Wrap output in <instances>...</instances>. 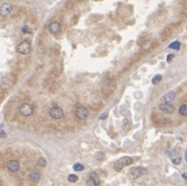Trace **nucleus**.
Listing matches in <instances>:
<instances>
[{"label":"nucleus","instance_id":"ddd939ff","mask_svg":"<svg viewBox=\"0 0 187 186\" xmlns=\"http://www.w3.org/2000/svg\"><path fill=\"white\" fill-rule=\"evenodd\" d=\"M176 98V93L174 91H168L165 93L164 97H163V99H164V102H172L174 99Z\"/></svg>","mask_w":187,"mask_h":186},{"label":"nucleus","instance_id":"393cba45","mask_svg":"<svg viewBox=\"0 0 187 186\" xmlns=\"http://www.w3.org/2000/svg\"><path fill=\"white\" fill-rule=\"evenodd\" d=\"M182 178H183V180H184L185 182H187V171H186V173H183Z\"/></svg>","mask_w":187,"mask_h":186},{"label":"nucleus","instance_id":"f3484780","mask_svg":"<svg viewBox=\"0 0 187 186\" xmlns=\"http://www.w3.org/2000/svg\"><path fill=\"white\" fill-rule=\"evenodd\" d=\"M168 47H169L170 49L179 50L180 47H181V44H180V42H178V41H175V42H172V44L168 45Z\"/></svg>","mask_w":187,"mask_h":186},{"label":"nucleus","instance_id":"bb28decb","mask_svg":"<svg viewBox=\"0 0 187 186\" xmlns=\"http://www.w3.org/2000/svg\"><path fill=\"white\" fill-rule=\"evenodd\" d=\"M172 58H174V55H167V62H170L172 60Z\"/></svg>","mask_w":187,"mask_h":186},{"label":"nucleus","instance_id":"4468645a","mask_svg":"<svg viewBox=\"0 0 187 186\" xmlns=\"http://www.w3.org/2000/svg\"><path fill=\"white\" fill-rule=\"evenodd\" d=\"M28 178H29V180L32 182H34V183H37L39 180H40V178H41V176H40V173L39 171H32L29 174V176H28Z\"/></svg>","mask_w":187,"mask_h":186},{"label":"nucleus","instance_id":"a878e982","mask_svg":"<svg viewBox=\"0 0 187 186\" xmlns=\"http://www.w3.org/2000/svg\"><path fill=\"white\" fill-rule=\"evenodd\" d=\"M4 137H6V134L3 131H0V138H4Z\"/></svg>","mask_w":187,"mask_h":186},{"label":"nucleus","instance_id":"f257e3e1","mask_svg":"<svg viewBox=\"0 0 187 186\" xmlns=\"http://www.w3.org/2000/svg\"><path fill=\"white\" fill-rule=\"evenodd\" d=\"M30 50H32V45H30V43L28 42V41H26V40H23V41H21V42L17 45V51L23 55H28L30 52Z\"/></svg>","mask_w":187,"mask_h":186},{"label":"nucleus","instance_id":"c85d7f7f","mask_svg":"<svg viewBox=\"0 0 187 186\" xmlns=\"http://www.w3.org/2000/svg\"><path fill=\"white\" fill-rule=\"evenodd\" d=\"M3 126H4V124H0V128H2Z\"/></svg>","mask_w":187,"mask_h":186},{"label":"nucleus","instance_id":"9b49d317","mask_svg":"<svg viewBox=\"0 0 187 186\" xmlns=\"http://www.w3.org/2000/svg\"><path fill=\"white\" fill-rule=\"evenodd\" d=\"M12 12V5L10 3H3L0 6V16L1 17H8Z\"/></svg>","mask_w":187,"mask_h":186},{"label":"nucleus","instance_id":"cd10ccee","mask_svg":"<svg viewBox=\"0 0 187 186\" xmlns=\"http://www.w3.org/2000/svg\"><path fill=\"white\" fill-rule=\"evenodd\" d=\"M185 160H186V162H187V151L185 152Z\"/></svg>","mask_w":187,"mask_h":186},{"label":"nucleus","instance_id":"5701e85b","mask_svg":"<svg viewBox=\"0 0 187 186\" xmlns=\"http://www.w3.org/2000/svg\"><path fill=\"white\" fill-rule=\"evenodd\" d=\"M87 184H88V186H96V185H95L94 182H93L92 179H90V178L87 180Z\"/></svg>","mask_w":187,"mask_h":186},{"label":"nucleus","instance_id":"2eb2a0df","mask_svg":"<svg viewBox=\"0 0 187 186\" xmlns=\"http://www.w3.org/2000/svg\"><path fill=\"white\" fill-rule=\"evenodd\" d=\"M89 178H90V179H92L93 182H94L95 185H96V186L99 185V184H100V179H99V177H98V175L96 174V173H94V171L90 174V177H89Z\"/></svg>","mask_w":187,"mask_h":186},{"label":"nucleus","instance_id":"a211bd4d","mask_svg":"<svg viewBox=\"0 0 187 186\" xmlns=\"http://www.w3.org/2000/svg\"><path fill=\"white\" fill-rule=\"evenodd\" d=\"M161 79H162V75L156 74V75H154V77L152 79V83L154 85H158L160 82H161Z\"/></svg>","mask_w":187,"mask_h":186},{"label":"nucleus","instance_id":"412c9836","mask_svg":"<svg viewBox=\"0 0 187 186\" xmlns=\"http://www.w3.org/2000/svg\"><path fill=\"white\" fill-rule=\"evenodd\" d=\"M77 180H78V177H77L76 175H69V176H68V181L71 182V183H74Z\"/></svg>","mask_w":187,"mask_h":186},{"label":"nucleus","instance_id":"b1692460","mask_svg":"<svg viewBox=\"0 0 187 186\" xmlns=\"http://www.w3.org/2000/svg\"><path fill=\"white\" fill-rule=\"evenodd\" d=\"M107 117H108V113H102V114L99 116V118L100 119H106Z\"/></svg>","mask_w":187,"mask_h":186},{"label":"nucleus","instance_id":"f8f14e48","mask_svg":"<svg viewBox=\"0 0 187 186\" xmlns=\"http://www.w3.org/2000/svg\"><path fill=\"white\" fill-rule=\"evenodd\" d=\"M169 157H170V161L175 164V165H179V164L181 163V160H182V159H181V157L177 154V152L176 151H172L169 154Z\"/></svg>","mask_w":187,"mask_h":186},{"label":"nucleus","instance_id":"7ed1b4c3","mask_svg":"<svg viewBox=\"0 0 187 186\" xmlns=\"http://www.w3.org/2000/svg\"><path fill=\"white\" fill-rule=\"evenodd\" d=\"M74 115L77 119L85 120V119H87L88 116H89V112H88L87 108L84 107V106H77L74 109Z\"/></svg>","mask_w":187,"mask_h":186},{"label":"nucleus","instance_id":"6ab92c4d","mask_svg":"<svg viewBox=\"0 0 187 186\" xmlns=\"http://www.w3.org/2000/svg\"><path fill=\"white\" fill-rule=\"evenodd\" d=\"M46 164H47V161H46V159L43 158V157L39 159L38 162H37V165L38 166H40V167H45L46 166Z\"/></svg>","mask_w":187,"mask_h":186},{"label":"nucleus","instance_id":"f03ea898","mask_svg":"<svg viewBox=\"0 0 187 186\" xmlns=\"http://www.w3.org/2000/svg\"><path fill=\"white\" fill-rule=\"evenodd\" d=\"M131 163H132V158H130V157H122V158H120L119 160L115 162L114 169L116 171H120L123 167L130 165Z\"/></svg>","mask_w":187,"mask_h":186},{"label":"nucleus","instance_id":"aec40b11","mask_svg":"<svg viewBox=\"0 0 187 186\" xmlns=\"http://www.w3.org/2000/svg\"><path fill=\"white\" fill-rule=\"evenodd\" d=\"M84 165L83 164H81V163H75L74 165H73V169H74L75 171H84Z\"/></svg>","mask_w":187,"mask_h":186},{"label":"nucleus","instance_id":"39448f33","mask_svg":"<svg viewBox=\"0 0 187 186\" xmlns=\"http://www.w3.org/2000/svg\"><path fill=\"white\" fill-rule=\"evenodd\" d=\"M49 115L51 118L55 119V120H59V119L64 117V111H63L62 108L57 107V106H53V107L50 109Z\"/></svg>","mask_w":187,"mask_h":186},{"label":"nucleus","instance_id":"9d476101","mask_svg":"<svg viewBox=\"0 0 187 186\" xmlns=\"http://www.w3.org/2000/svg\"><path fill=\"white\" fill-rule=\"evenodd\" d=\"M48 30H49V32L50 34H53V35L59 34V32H61L60 22H57V21H53V22L48 25Z\"/></svg>","mask_w":187,"mask_h":186},{"label":"nucleus","instance_id":"0eeeda50","mask_svg":"<svg viewBox=\"0 0 187 186\" xmlns=\"http://www.w3.org/2000/svg\"><path fill=\"white\" fill-rule=\"evenodd\" d=\"M159 109L166 114H172L175 112V108L172 105H170V102H161L159 104Z\"/></svg>","mask_w":187,"mask_h":186},{"label":"nucleus","instance_id":"20e7f679","mask_svg":"<svg viewBox=\"0 0 187 186\" xmlns=\"http://www.w3.org/2000/svg\"><path fill=\"white\" fill-rule=\"evenodd\" d=\"M129 174L132 178L134 179H137V178H140V177L144 176L146 174V168L142 166H136V167H132L129 171Z\"/></svg>","mask_w":187,"mask_h":186},{"label":"nucleus","instance_id":"6e6552de","mask_svg":"<svg viewBox=\"0 0 187 186\" xmlns=\"http://www.w3.org/2000/svg\"><path fill=\"white\" fill-rule=\"evenodd\" d=\"M13 86L12 79L8 77H4L0 79V89L1 90H8Z\"/></svg>","mask_w":187,"mask_h":186},{"label":"nucleus","instance_id":"4be33fe9","mask_svg":"<svg viewBox=\"0 0 187 186\" xmlns=\"http://www.w3.org/2000/svg\"><path fill=\"white\" fill-rule=\"evenodd\" d=\"M21 30H22L23 34H28V32H30V29H29V27H28L27 25H24V26H22Z\"/></svg>","mask_w":187,"mask_h":186},{"label":"nucleus","instance_id":"dca6fc26","mask_svg":"<svg viewBox=\"0 0 187 186\" xmlns=\"http://www.w3.org/2000/svg\"><path fill=\"white\" fill-rule=\"evenodd\" d=\"M179 114L182 116H187V105H181L179 107Z\"/></svg>","mask_w":187,"mask_h":186},{"label":"nucleus","instance_id":"1a4fd4ad","mask_svg":"<svg viewBox=\"0 0 187 186\" xmlns=\"http://www.w3.org/2000/svg\"><path fill=\"white\" fill-rule=\"evenodd\" d=\"M6 167H8V171H12V173H16V171H18L20 169V164H19V162H18L17 160H8V161L6 162Z\"/></svg>","mask_w":187,"mask_h":186},{"label":"nucleus","instance_id":"423d86ee","mask_svg":"<svg viewBox=\"0 0 187 186\" xmlns=\"http://www.w3.org/2000/svg\"><path fill=\"white\" fill-rule=\"evenodd\" d=\"M19 112H20V114L23 115L25 117H28L34 113V108L32 105L29 104H22L20 106V109H19Z\"/></svg>","mask_w":187,"mask_h":186}]
</instances>
